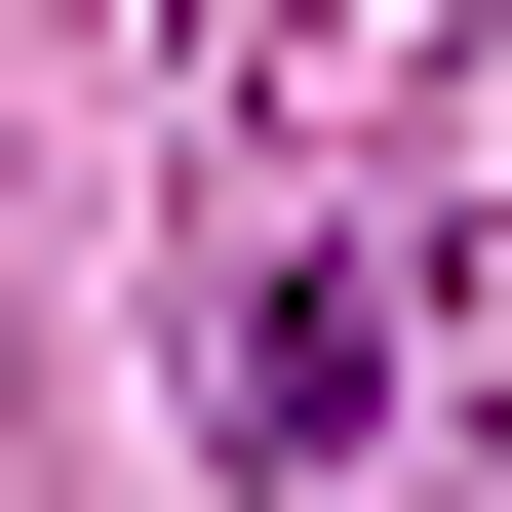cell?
Wrapping results in <instances>:
<instances>
[{
    "instance_id": "cell-1",
    "label": "cell",
    "mask_w": 512,
    "mask_h": 512,
    "mask_svg": "<svg viewBox=\"0 0 512 512\" xmlns=\"http://www.w3.org/2000/svg\"><path fill=\"white\" fill-rule=\"evenodd\" d=\"M197 394H237V473H355V394H394V316H355V276H276V316L197 355Z\"/></svg>"
}]
</instances>
